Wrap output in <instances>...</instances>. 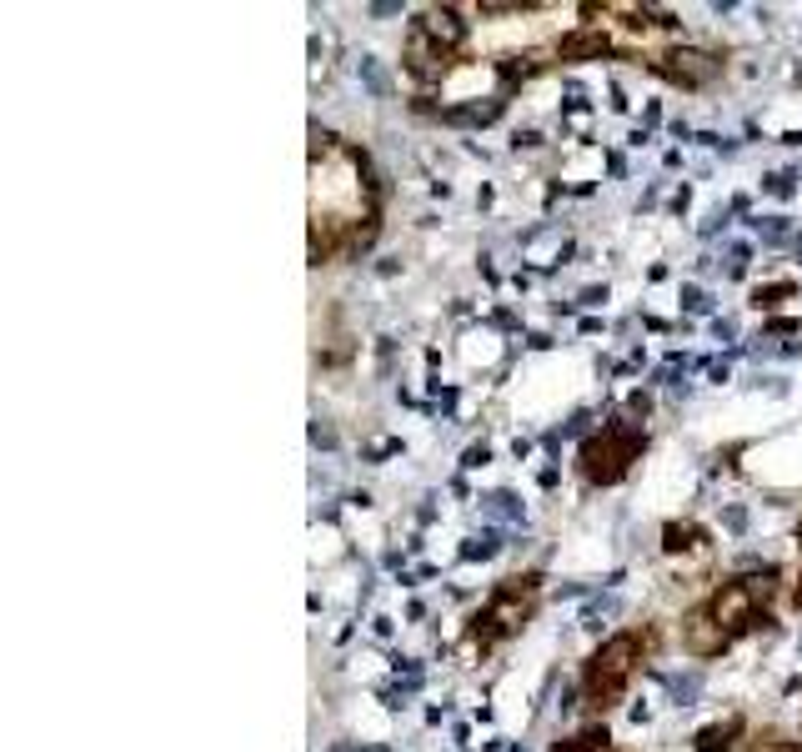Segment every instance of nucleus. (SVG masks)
<instances>
[{
	"mask_svg": "<svg viewBox=\"0 0 802 752\" xmlns=\"http://www.w3.org/2000/svg\"><path fill=\"white\" fill-rule=\"evenodd\" d=\"M732 732H737V722H717V727H702V737H697V752H722Z\"/></svg>",
	"mask_w": 802,
	"mask_h": 752,
	"instance_id": "9",
	"label": "nucleus"
},
{
	"mask_svg": "<svg viewBox=\"0 0 802 752\" xmlns=\"http://www.w3.org/2000/svg\"><path fill=\"white\" fill-rule=\"evenodd\" d=\"M667 76H677L682 86H707L717 76V61L707 51H672L667 56Z\"/></svg>",
	"mask_w": 802,
	"mask_h": 752,
	"instance_id": "3",
	"label": "nucleus"
},
{
	"mask_svg": "<svg viewBox=\"0 0 802 752\" xmlns=\"http://www.w3.org/2000/svg\"><path fill=\"white\" fill-rule=\"evenodd\" d=\"M682 642H687V652L712 657V652H722V647H727V632L717 627V617H692V622H687V632H682Z\"/></svg>",
	"mask_w": 802,
	"mask_h": 752,
	"instance_id": "6",
	"label": "nucleus"
},
{
	"mask_svg": "<svg viewBox=\"0 0 802 752\" xmlns=\"http://www.w3.org/2000/svg\"><path fill=\"white\" fill-rule=\"evenodd\" d=\"M497 356V336L492 331H472L467 336V361H492Z\"/></svg>",
	"mask_w": 802,
	"mask_h": 752,
	"instance_id": "10",
	"label": "nucleus"
},
{
	"mask_svg": "<svg viewBox=\"0 0 802 752\" xmlns=\"http://www.w3.org/2000/svg\"><path fill=\"white\" fill-rule=\"evenodd\" d=\"M682 306H687V311H712L707 291H697V286H682Z\"/></svg>",
	"mask_w": 802,
	"mask_h": 752,
	"instance_id": "12",
	"label": "nucleus"
},
{
	"mask_svg": "<svg viewBox=\"0 0 802 752\" xmlns=\"http://www.w3.org/2000/svg\"><path fill=\"white\" fill-rule=\"evenodd\" d=\"M752 587H727L722 597H717V607H712V617H717V627L727 632V627H742V622H757L752 617Z\"/></svg>",
	"mask_w": 802,
	"mask_h": 752,
	"instance_id": "5",
	"label": "nucleus"
},
{
	"mask_svg": "<svg viewBox=\"0 0 802 752\" xmlns=\"http://www.w3.org/2000/svg\"><path fill=\"white\" fill-rule=\"evenodd\" d=\"M497 552V532H482V537H467V547H462V557H492Z\"/></svg>",
	"mask_w": 802,
	"mask_h": 752,
	"instance_id": "11",
	"label": "nucleus"
},
{
	"mask_svg": "<svg viewBox=\"0 0 802 752\" xmlns=\"http://www.w3.org/2000/svg\"><path fill=\"white\" fill-rule=\"evenodd\" d=\"M522 256H527L532 266H557V261L567 256V236H562L557 226H542V231H532V236L522 241Z\"/></svg>",
	"mask_w": 802,
	"mask_h": 752,
	"instance_id": "4",
	"label": "nucleus"
},
{
	"mask_svg": "<svg viewBox=\"0 0 802 752\" xmlns=\"http://www.w3.org/2000/svg\"><path fill=\"white\" fill-rule=\"evenodd\" d=\"M482 462H487V447H472V452H467V462H462V467H482Z\"/></svg>",
	"mask_w": 802,
	"mask_h": 752,
	"instance_id": "13",
	"label": "nucleus"
},
{
	"mask_svg": "<svg viewBox=\"0 0 802 752\" xmlns=\"http://www.w3.org/2000/svg\"><path fill=\"white\" fill-rule=\"evenodd\" d=\"M637 447H642V427L637 422H622V427L602 432V442L587 447V477L592 482H617L627 472V462L637 457Z\"/></svg>",
	"mask_w": 802,
	"mask_h": 752,
	"instance_id": "1",
	"label": "nucleus"
},
{
	"mask_svg": "<svg viewBox=\"0 0 802 752\" xmlns=\"http://www.w3.org/2000/svg\"><path fill=\"white\" fill-rule=\"evenodd\" d=\"M422 36H427V41H442V46H457V41H462V21H457L452 11H432L427 26H422Z\"/></svg>",
	"mask_w": 802,
	"mask_h": 752,
	"instance_id": "7",
	"label": "nucleus"
},
{
	"mask_svg": "<svg viewBox=\"0 0 802 752\" xmlns=\"http://www.w3.org/2000/svg\"><path fill=\"white\" fill-rule=\"evenodd\" d=\"M632 652H637V642H632V637H617V642H607V647L597 652V662H592V682H597L602 692H612V687L622 682V672H627Z\"/></svg>",
	"mask_w": 802,
	"mask_h": 752,
	"instance_id": "2",
	"label": "nucleus"
},
{
	"mask_svg": "<svg viewBox=\"0 0 802 752\" xmlns=\"http://www.w3.org/2000/svg\"><path fill=\"white\" fill-rule=\"evenodd\" d=\"M487 517H497V522H512V517H522V502H517L512 492H492V497H487Z\"/></svg>",
	"mask_w": 802,
	"mask_h": 752,
	"instance_id": "8",
	"label": "nucleus"
}]
</instances>
